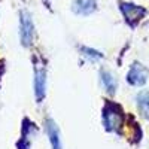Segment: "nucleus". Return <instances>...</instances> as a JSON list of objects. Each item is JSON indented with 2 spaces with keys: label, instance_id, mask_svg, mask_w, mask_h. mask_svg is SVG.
I'll return each instance as SVG.
<instances>
[{
  "label": "nucleus",
  "instance_id": "f257e3e1",
  "mask_svg": "<svg viewBox=\"0 0 149 149\" xmlns=\"http://www.w3.org/2000/svg\"><path fill=\"white\" fill-rule=\"evenodd\" d=\"M124 110L119 104L113 102H106L103 106V125L107 131L112 133H121L124 125Z\"/></svg>",
  "mask_w": 149,
  "mask_h": 149
},
{
  "label": "nucleus",
  "instance_id": "f03ea898",
  "mask_svg": "<svg viewBox=\"0 0 149 149\" xmlns=\"http://www.w3.org/2000/svg\"><path fill=\"white\" fill-rule=\"evenodd\" d=\"M19 40L24 48L31 46L34 40V22L29 10L19 12Z\"/></svg>",
  "mask_w": 149,
  "mask_h": 149
},
{
  "label": "nucleus",
  "instance_id": "7ed1b4c3",
  "mask_svg": "<svg viewBox=\"0 0 149 149\" xmlns=\"http://www.w3.org/2000/svg\"><path fill=\"white\" fill-rule=\"evenodd\" d=\"M119 9H121L122 15H124V18H125V21L130 27H136L146 15V9L139 6V5H134V3L121 2Z\"/></svg>",
  "mask_w": 149,
  "mask_h": 149
},
{
  "label": "nucleus",
  "instance_id": "20e7f679",
  "mask_svg": "<svg viewBox=\"0 0 149 149\" xmlns=\"http://www.w3.org/2000/svg\"><path fill=\"white\" fill-rule=\"evenodd\" d=\"M34 97L37 103H42L46 95V67L43 63H34Z\"/></svg>",
  "mask_w": 149,
  "mask_h": 149
},
{
  "label": "nucleus",
  "instance_id": "39448f33",
  "mask_svg": "<svg viewBox=\"0 0 149 149\" xmlns=\"http://www.w3.org/2000/svg\"><path fill=\"white\" fill-rule=\"evenodd\" d=\"M148 76H149L148 69L142 66L140 63H134L127 73V82L133 86H142L146 84Z\"/></svg>",
  "mask_w": 149,
  "mask_h": 149
},
{
  "label": "nucleus",
  "instance_id": "423d86ee",
  "mask_svg": "<svg viewBox=\"0 0 149 149\" xmlns=\"http://www.w3.org/2000/svg\"><path fill=\"white\" fill-rule=\"evenodd\" d=\"M45 130L49 137L52 149H63V143H61V137H60V130L57 127V124L52 118H46L45 119Z\"/></svg>",
  "mask_w": 149,
  "mask_h": 149
},
{
  "label": "nucleus",
  "instance_id": "0eeeda50",
  "mask_svg": "<svg viewBox=\"0 0 149 149\" xmlns=\"http://www.w3.org/2000/svg\"><path fill=\"white\" fill-rule=\"evenodd\" d=\"M72 9L76 15H91L97 9V0H73Z\"/></svg>",
  "mask_w": 149,
  "mask_h": 149
},
{
  "label": "nucleus",
  "instance_id": "6e6552de",
  "mask_svg": "<svg viewBox=\"0 0 149 149\" xmlns=\"http://www.w3.org/2000/svg\"><path fill=\"white\" fill-rule=\"evenodd\" d=\"M24 125H22V134H21V140L18 142V149H29L30 148V133L33 130H36L34 122H31L30 119H24Z\"/></svg>",
  "mask_w": 149,
  "mask_h": 149
},
{
  "label": "nucleus",
  "instance_id": "1a4fd4ad",
  "mask_svg": "<svg viewBox=\"0 0 149 149\" xmlns=\"http://www.w3.org/2000/svg\"><path fill=\"white\" fill-rule=\"evenodd\" d=\"M100 78H102V84L104 86V90L109 94H115L118 85H116V81L113 78V74H112L110 72H107V70H102L100 72Z\"/></svg>",
  "mask_w": 149,
  "mask_h": 149
},
{
  "label": "nucleus",
  "instance_id": "9d476101",
  "mask_svg": "<svg viewBox=\"0 0 149 149\" xmlns=\"http://www.w3.org/2000/svg\"><path fill=\"white\" fill-rule=\"evenodd\" d=\"M137 107L142 116L149 119V93H140L137 95Z\"/></svg>",
  "mask_w": 149,
  "mask_h": 149
},
{
  "label": "nucleus",
  "instance_id": "9b49d317",
  "mask_svg": "<svg viewBox=\"0 0 149 149\" xmlns=\"http://www.w3.org/2000/svg\"><path fill=\"white\" fill-rule=\"evenodd\" d=\"M81 52H82L84 57H86L88 60H93V61L103 58V54H102V52H98V51H95V49H93V48L82 46V48H81Z\"/></svg>",
  "mask_w": 149,
  "mask_h": 149
},
{
  "label": "nucleus",
  "instance_id": "f8f14e48",
  "mask_svg": "<svg viewBox=\"0 0 149 149\" xmlns=\"http://www.w3.org/2000/svg\"><path fill=\"white\" fill-rule=\"evenodd\" d=\"M42 2H43V5H45V6H46L49 10L52 9V8H51V0H42Z\"/></svg>",
  "mask_w": 149,
  "mask_h": 149
}]
</instances>
